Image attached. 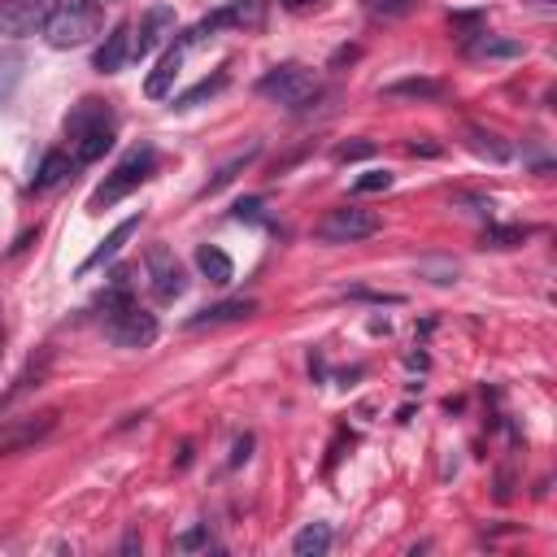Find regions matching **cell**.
I'll return each instance as SVG.
<instances>
[{"instance_id": "1", "label": "cell", "mask_w": 557, "mask_h": 557, "mask_svg": "<svg viewBox=\"0 0 557 557\" xmlns=\"http://www.w3.org/2000/svg\"><path fill=\"white\" fill-rule=\"evenodd\" d=\"M113 135H117V117L104 100H78L65 117V139H70V157L78 165L87 161H100L109 148H113Z\"/></svg>"}, {"instance_id": "2", "label": "cell", "mask_w": 557, "mask_h": 557, "mask_svg": "<svg viewBox=\"0 0 557 557\" xmlns=\"http://www.w3.org/2000/svg\"><path fill=\"white\" fill-rule=\"evenodd\" d=\"M104 335H109L117 348H148V344L157 339V318L135 305V296H131L126 283H117V287L104 296Z\"/></svg>"}, {"instance_id": "3", "label": "cell", "mask_w": 557, "mask_h": 557, "mask_svg": "<svg viewBox=\"0 0 557 557\" xmlns=\"http://www.w3.org/2000/svg\"><path fill=\"white\" fill-rule=\"evenodd\" d=\"M100 26H104L100 0H61L52 22L44 26V39L52 48H83V44H91L100 35Z\"/></svg>"}, {"instance_id": "4", "label": "cell", "mask_w": 557, "mask_h": 557, "mask_svg": "<svg viewBox=\"0 0 557 557\" xmlns=\"http://www.w3.org/2000/svg\"><path fill=\"white\" fill-rule=\"evenodd\" d=\"M152 170H157V148H148V144H144V148L126 152V157L117 161V170H113V174H109V178L87 196V209H91V213H100V209L117 205V200H122V196H131V191H135Z\"/></svg>"}, {"instance_id": "5", "label": "cell", "mask_w": 557, "mask_h": 557, "mask_svg": "<svg viewBox=\"0 0 557 557\" xmlns=\"http://www.w3.org/2000/svg\"><path fill=\"white\" fill-rule=\"evenodd\" d=\"M313 91H318L313 70H305V65H296V61L274 65V70H265V74L257 78V96H265V100H274V104H287V109H300Z\"/></svg>"}, {"instance_id": "6", "label": "cell", "mask_w": 557, "mask_h": 557, "mask_svg": "<svg viewBox=\"0 0 557 557\" xmlns=\"http://www.w3.org/2000/svg\"><path fill=\"white\" fill-rule=\"evenodd\" d=\"M379 231H383V218L374 209H361V205H339L313 226V235L322 244H357V239H370Z\"/></svg>"}, {"instance_id": "7", "label": "cell", "mask_w": 557, "mask_h": 557, "mask_svg": "<svg viewBox=\"0 0 557 557\" xmlns=\"http://www.w3.org/2000/svg\"><path fill=\"white\" fill-rule=\"evenodd\" d=\"M61 0H0V35L9 39H30L39 35Z\"/></svg>"}, {"instance_id": "8", "label": "cell", "mask_w": 557, "mask_h": 557, "mask_svg": "<svg viewBox=\"0 0 557 557\" xmlns=\"http://www.w3.org/2000/svg\"><path fill=\"white\" fill-rule=\"evenodd\" d=\"M144 265H148V278H152L157 300H178V296L187 292V274H183L178 257H174L165 244H152L148 257H144Z\"/></svg>"}, {"instance_id": "9", "label": "cell", "mask_w": 557, "mask_h": 557, "mask_svg": "<svg viewBox=\"0 0 557 557\" xmlns=\"http://www.w3.org/2000/svg\"><path fill=\"white\" fill-rule=\"evenodd\" d=\"M165 35H174V9H165V4H152L148 13H144V22L135 26L131 22V61H139V57H148Z\"/></svg>"}, {"instance_id": "10", "label": "cell", "mask_w": 557, "mask_h": 557, "mask_svg": "<svg viewBox=\"0 0 557 557\" xmlns=\"http://www.w3.org/2000/svg\"><path fill=\"white\" fill-rule=\"evenodd\" d=\"M183 52H187V44L178 39V44H170V48L157 57L152 74L144 78V96H148V100H165V96H170V87H174V78H178V70H183Z\"/></svg>"}, {"instance_id": "11", "label": "cell", "mask_w": 557, "mask_h": 557, "mask_svg": "<svg viewBox=\"0 0 557 557\" xmlns=\"http://www.w3.org/2000/svg\"><path fill=\"white\" fill-rule=\"evenodd\" d=\"M52 413H30V418H9L4 422V431H0V453H13V448H26V444H35L39 435H48L52 431Z\"/></svg>"}, {"instance_id": "12", "label": "cell", "mask_w": 557, "mask_h": 557, "mask_svg": "<svg viewBox=\"0 0 557 557\" xmlns=\"http://www.w3.org/2000/svg\"><path fill=\"white\" fill-rule=\"evenodd\" d=\"M126 61H131V22H117L104 35V44L96 48V70L100 74H117Z\"/></svg>"}, {"instance_id": "13", "label": "cell", "mask_w": 557, "mask_h": 557, "mask_svg": "<svg viewBox=\"0 0 557 557\" xmlns=\"http://www.w3.org/2000/svg\"><path fill=\"white\" fill-rule=\"evenodd\" d=\"M135 231H139V218H126V222H117V226L109 231V239H100V248H96V252H91V257L78 265V274H91V270H100L104 261H113V257L122 252V244H126Z\"/></svg>"}, {"instance_id": "14", "label": "cell", "mask_w": 557, "mask_h": 557, "mask_svg": "<svg viewBox=\"0 0 557 557\" xmlns=\"http://www.w3.org/2000/svg\"><path fill=\"white\" fill-rule=\"evenodd\" d=\"M257 309V300H222V305H209V309H200V313H191L187 318V326L196 331V326H218V322H235V318H248Z\"/></svg>"}, {"instance_id": "15", "label": "cell", "mask_w": 557, "mask_h": 557, "mask_svg": "<svg viewBox=\"0 0 557 557\" xmlns=\"http://www.w3.org/2000/svg\"><path fill=\"white\" fill-rule=\"evenodd\" d=\"M74 165H78V161H74L70 152L52 148V152H44V161H39V170H35V178H30V187H35V191H48V187H57Z\"/></svg>"}, {"instance_id": "16", "label": "cell", "mask_w": 557, "mask_h": 557, "mask_svg": "<svg viewBox=\"0 0 557 557\" xmlns=\"http://www.w3.org/2000/svg\"><path fill=\"white\" fill-rule=\"evenodd\" d=\"M257 152H261V144H248L244 152H235V157H231V161H226V165H222V170H218V174H213V178H209V183L196 191V200H205V196H218V191H222V187H226L235 174H244V170L257 161Z\"/></svg>"}, {"instance_id": "17", "label": "cell", "mask_w": 557, "mask_h": 557, "mask_svg": "<svg viewBox=\"0 0 557 557\" xmlns=\"http://www.w3.org/2000/svg\"><path fill=\"white\" fill-rule=\"evenodd\" d=\"M196 265H200V274H205L209 283H218V287H226V283L235 278V265H231V257H226L218 244H200V248H196Z\"/></svg>"}, {"instance_id": "18", "label": "cell", "mask_w": 557, "mask_h": 557, "mask_svg": "<svg viewBox=\"0 0 557 557\" xmlns=\"http://www.w3.org/2000/svg\"><path fill=\"white\" fill-rule=\"evenodd\" d=\"M326 548H331V527H326V522H309V527H300L296 540H292V553H296V557H322Z\"/></svg>"}, {"instance_id": "19", "label": "cell", "mask_w": 557, "mask_h": 557, "mask_svg": "<svg viewBox=\"0 0 557 557\" xmlns=\"http://www.w3.org/2000/svg\"><path fill=\"white\" fill-rule=\"evenodd\" d=\"M226 83H231V74H226V65H222V70H218L213 78H200V83H196L191 91H183V96H178L174 104H178V109H191V104H200V100H209V96H218V91H222Z\"/></svg>"}, {"instance_id": "20", "label": "cell", "mask_w": 557, "mask_h": 557, "mask_svg": "<svg viewBox=\"0 0 557 557\" xmlns=\"http://www.w3.org/2000/svg\"><path fill=\"white\" fill-rule=\"evenodd\" d=\"M466 135H470V148H474L479 157H492V161H505V157H509V144H496V135H487V131H479V126H470Z\"/></svg>"}, {"instance_id": "21", "label": "cell", "mask_w": 557, "mask_h": 557, "mask_svg": "<svg viewBox=\"0 0 557 557\" xmlns=\"http://www.w3.org/2000/svg\"><path fill=\"white\" fill-rule=\"evenodd\" d=\"M440 91H444V87L431 83V78H405V83L383 87V96H440Z\"/></svg>"}, {"instance_id": "22", "label": "cell", "mask_w": 557, "mask_h": 557, "mask_svg": "<svg viewBox=\"0 0 557 557\" xmlns=\"http://www.w3.org/2000/svg\"><path fill=\"white\" fill-rule=\"evenodd\" d=\"M396 178H392V170H366L357 183H352V191L357 196H370V191H387Z\"/></svg>"}, {"instance_id": "23", "label": "cell", "mask_w": 557, "mask_h": 557, "mask_svg": "<svg viewBox=\"0 0 557 557\" xmlns=\"http://www.w3.org/2000/svg\"><path fill=\"white\" fill-rule=\"evenodd\" d=\"M470 52L474 57H518L522 48L518 44H505V39H479V44H470Z\"/></svg>"}, {"instance_id": "24", "label": "cell", "mask_w": 557, "mask_h": 557, "mask_svg": "<svg viewBox=\"0 0 557 557\" xmlns=\"http://www.w3.org/2000/svg\"><path fill=\"white\" fill-rule=\"evenodd\" d=\"M235 218H239V222H244V218H248V222H257V218H261V196L239 200V205H235Z\"/></svg>"}, {"instance_id": "25", "label": "cell", "mask_w": 557, "mask_h": 557, "mask_svg": "<svg viewBox=\"0 0 557 557\" xmlns=\"http://www.w3.org/2000/svg\"><path fill=\"white\" fill-rule=\"evenodd\" d=\"M366 152H370V144H344V148H335L339 161H348V157H366Z\"/></svg>"}, {"instance_id": "26", "label": "cell", "mask_w": 557, "mask_h": 557, "mask_svg": "<svg viewBox=\"0 0 557 557\" xmlns=\"http://www.w3.org/2000/svg\"><path fill=\"white\" fill-rule=\"evenodd\" d=\"M196 544H205V535H200V531H191V535H183V540H178V548H196Z\"/></svg>"}, {"instance_id": "27", "label": "cell", "mask_w": 557, "mask_h": 557, "mask_svg": "<svg viewBox=\"0 0 557 557\" xmlns=\"http://www.w3.org/2000/svg\"><path fill=\"white\" fill-rule=\"evenodd\" d=\"M287 9H305V4H313V0H283Z\"/></svg>"}, {"instance_id": "28", "label": "cell", "mask_w": 557, "mask_h": 557, "mask_svg": "<svg viewBox=\"0 0 557 557\" xmlns=\"http://www.w3.org/2000/svg\"><path fill=\"white\" fill-rule=\"evenodd\" d=\"M0 357H4V326H0Z\"/></svg>"}, {"instance_id": "29", "label": "cell", "mask_w": 557, "mask_h": 557, "mask_svg": "<svg viewBox=\"0 0 557 557\" xmlns=\"http://www.w3.org/2000/svg\"><path fill=\"white\" fill-rule=\"evenodd\" d=\"M535 4H553V0H535Z\"/></svg>"}]
</instances>
